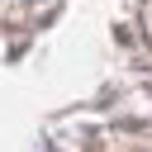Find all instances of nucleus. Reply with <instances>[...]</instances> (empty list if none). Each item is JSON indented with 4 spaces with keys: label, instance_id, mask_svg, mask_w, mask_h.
<instances>
[]
</instances>
